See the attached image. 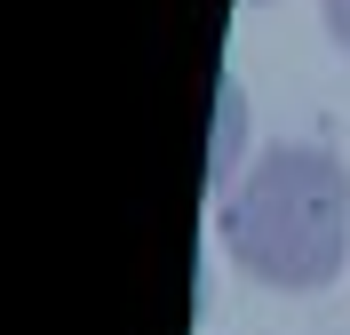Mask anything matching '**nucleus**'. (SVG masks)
I'll list each match as a JSON object with an SVG mask.
<instances>
[{
  "mask_svg": "<svg viewBox=\"0 0 350 335\" xmlns=\"http://www.w3.org/2000/svg\"><path fill=\"white\" fill-rule=\"evenodd\" d=\"M350 240V176L334 152L271 144L223 208V247L271 288H327Z\"/></svg>",
  "mask_w": 350,
  "mask_h": 335,
  "instance_id": "obj_1",
  "label": "nucleus"
},
{
  "mask_svg": "<svg viewBox=\"0 0 350 335\" xmlns=\"http://www.w3.org/2000/svg\"><path fill=\"white\" fill-rule=\"evenodd\" d=\"M327 24H334V40L350 48V0H327Z\"/></svg>",
  "mask_w": 350,
  "mask_h": 335,
  "instance_id": "obj_2",
  "label": "nucleus"
}]
</instances>
